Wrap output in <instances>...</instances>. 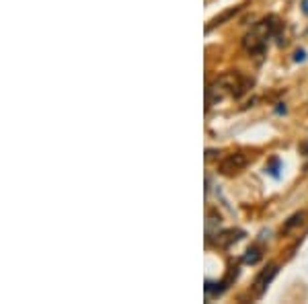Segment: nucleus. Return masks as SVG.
I'll list each match as a JSON object with an SVG mask.
<instances>
[{"instance_id":"obj_1","label":"nucleus","mask_w":308,"mask_h":304,"mask_svg":"<svg viewBox=\"0 0 308 304\" xmlns=\"http://www.w3.org/2000/svg\"><path fill=\"white\" fill-rule=\"evenodd\" d=\"M251 85H253V80H249L241 72L222 74L205 91V105H207V109L212 107L214 101H220L222 97H241V95H245Z\"/></svg>"},{"instance_id":"obj_2","label":"nucleus","mask_w":308,"mask_h":304,"mask_svg":"<svg viewBox=\"0 0 308 304\" xmlns=\"http://www.w3.org/2000/svg\"><path fill=\"white\" fill-rule=\"evenodd\" d=\"M279 31H282V23H279L275 17L263 19L245 35L243 50L249 53V56H263L265 50H267L269 39L279 35Z\"/></svg>"},{"instance_id":"obj_3","label":"nucleus","mask_w":308,"mask_h":304,"mask_svg":"<svg viewBox=\"0 0 308 304\" xmlns=\"http://www.w3.org/2000/svg\"><path fill=\"white\" fill-rule=\"evenodd\" d=\"M251 162V156L247 152H232L220 162V173L226 177H234L247 169V164Z\"/></svg>"},{"instance_id":"obj_4","label":"nucleus","mask_w":308,"mask_h":304,"mask_svg":"<svg viewBox=\"0 0 308 304\" xmlns=\"http://www.w3.org/2000/svg\"><path fill=\"white\" fill-rule=\"evenodd\" d=\"M277 265L275 263H271V265H267V267H265L259 275H257V280H255V296H263V292H265V290H267V286L273 282V278H275V275H277Z\"/></svg>"},{"instance_id":"obj_5","label":"nucleus","mask_w":308,"mask_h":304,"mask_svg":"<svg viewBox=\"0 0 308 304\" xmlns=\"http://www.w3.org/2000/svg\"><path fill=\"white\" fill-rule=\"evenodd\" d=\"M243 230H234V228H228V230H222L220 234H216V241L214 245L220 247V249H228L230 245H234L236 241L243 239Z\"/></svg>"},{"instance_id":"obj_6","label":"nucleus","mask_w":308,"mask_h":304,"mask_svg":"<svg viewBox=\"0 0 308 304\" xmlns=\"http://www.w3.org/2000/svg\"><path fill=\"white\" fill-rule=\"evenodd\" d=\"M304 218H306V212H298V214H294L288 222L282 226V234H288V232H292L296 226H300L302 222H304Z\"/></svg>"},{"instance_id":"obj_7","label":"nucleus","mask_w":308,"mask_h":304,"mask_svg":"<svg viewBox=\"0 0 308 304\" xmlns=\"http://www.w3.org/2000/svg\"><path fill=\"white\" fill-rule=\"evenodd\" d=\"M261 259V249L259 247H251L247 255H245V263H257V261Z\"/></svg>"},{"instance_id":"obj_8","label":"nucleus","mask_w":308,"mask_h":304,"mask_svg":"<svg viewBox=\"0 0 308 304\" xmlns=\"http://www.w3.org/2000/svg\"><path fill=\"white\" fill-rule=\"evenodd\" d=\"M277 164H279V162H277V160H273V162H271V167L267 169V171H269L273 177H277Z\"/></svg>"},{"instance_id":"obj_9","label":"nucleus","mask_w":308,"mask_h":304,"mask_svg":"<svg viewBox=\"0 0 308 304\" xmlns=\"http://www.w3.org/2000/svg\"><path fill=\"white\" fill-rule=\"evenodd\" d=\"M296 60H298V62L304 60V51H296Z\"/></svg>"}]
</instances>
